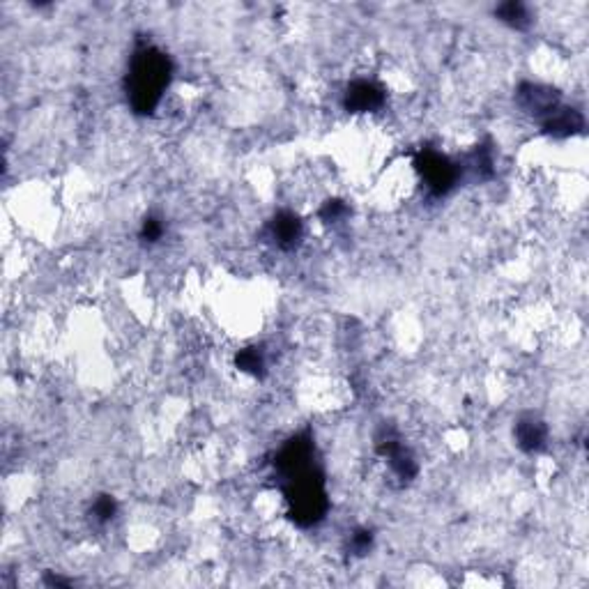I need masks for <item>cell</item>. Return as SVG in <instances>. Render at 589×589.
Wrapping results in <instances>:
<instances>
[{
  "instance_id": "obj_1",
  "label": "cell",
  "mask_w": 589,
  "mask_h": 589,
  "mask_svg": "<svg viewBox=\"0 0 589 589\" xmlns=\"http://www.w3.org/2000/svg\"><path fill=\"white\" fill-rule=\"evenodd\" d=\"M173 67L171 60L157 46L141 45L129 60L125 90H127L129 107L138 116H150L159 107L166 88L171 86Z\"/></svg>"
},
{
  "instance_id": "obj_2",
  "label": "cell",
  "mask_w": 589,
  "mask_h": 589,
  "mask_svg": "<svg viewBox=\"0 0 589 589\" xmlns=\"http://www.w3.org/2000/svg\"><path fill=\"white\" fill-rule=\"evenodd\" d=\"M281 479L283 493H286V500L290 504V512H288L290 521L298 523L300 527L318 525L330 507L320 470L313 462H309L304 468L283 474Z\"/></svg>"
},
{
  "instance_id": "obj_3",
  "label": "cell",
  "mask_w": 589,
  "mask_h": 589,
  "mask_svg": "<svg viewBox=\"0 0 589 589\" xmlns=\"http://www.w3.org/2000/svg\"><path fill=\"white\" fill-rule=\"evenodd\" d=\"M414 168L421 176V182L429 189V194L435 196V198L447 196L456 187L458 178H461V168L449 157L440 155L435 150L419 152L417 159H414Z\"/></svg>"
},
{
  "instance_id": "obj_4",
  "label": "cell",
  "mask_w": 589,
  "mask_h": 589,
  "mask_svg": "<svg viewBox=\"0 0 589 589\" xmlns=\"http://www.w3.org/2000/svg\"><path fill=\"white\" fill-rule=\"evenodd\" d=\"M378 452L382 458H387L391 472L399 479L410 482V479L417 477V461L410 453V449L401 442L399 435L385 433L382 438H378Z\"/></svg>"
},
{
  "instance_id": "obj_5",
  "label": "cell",
  "mask_w": 589,
  "mask_h": 589,
  "mask_svg": "<svg viewBox=\"0 0 589 589\" xmlns=\"http://www.w3.org/2000/svg\"><path fill=\"white\" fill-rule=\"evenodd\" d=\"M385 104V90L373 81H352L343 97V107L350 113H369L378 111Z\"/></svg>"
},
{
  "instance_id": "obj_6",
  "label": "cell",
  "mask_w": 589,
  "mask_h": 589,
  "mask_svg": "<svg viewBox=\"0 0 589 589\" xmlns=\"http://www.w3.org/2000/svg\"><path fill=\"white\" fill-rule=\"evenodd\" d=\"M518 104L525 108L527 113L545 117L551 111L560 107V95L557 90L548 88V86H539V83H523L518 88Z\"/></svg>"
},
{
  "instance_id": "obj_7",
  "label": "cell",
  "mask_w": 589,
  "mask_h": 589,
  "mask_svg": "<svg viewBox=\"0 0 589 589\" xmlns=\"http://www.w3.org/2000/svg\"><path fill=\"white\" fill-rule=\"evenodd\" d=\"M302 221H300L298 215H292V212H279V215L269 221V238H272V242L277 244L279 249H283V251H292V249L298 247V244L302 242Z\"/></svg>"
},
{
  "instance_id": "obj_8",
  "label": "cell",
  "mask_w": 589,
  "mask_h": 589,
  "mask_svg": "<svg viewBox=\"0 0 589 589\" xmlns=\"http://www.w3.org/2000/svg\"><path fill=\"white\" fill-rule=\"evenodd\" d=\"M584 117L571 107H557L543 117V132L553 138H569L583 132Z\"/></svg>"
},
{
  "instance_id": "obj_9",
  "label": "cell",
  "mask_w": 589,
  "mask_h": 589,
  "mask_svg": "<svg viewBox=\"0 0 589 589\" xmlns=\"http://www.w3.org/2000/svg\"><path fill=\"white\" fill-rule=\"evenodd\" d=\"M513 435H516V442L523 452L534 453L541 452L545 447V440H548V429L541 419L536 417H523L521 421L513 429Z\"/></svg>"
},
{
  "instance_id": "obj_10",
  "label": "cell",
  "mask_w": 589,
  "mask_h": 589,
  "mask_svg": "<svg viewBox=\"0 0 589 589\" xmlns=\"http://www.w3.org/2000/svg\"><path fill=\"white\" fill-rule=\"evenodd\" d=\"M495 16L500 21H504L512 28H527L530 25V10L527 5L518 3V0H509V3H502V5L495 7Z\"/></svg>"
},
{
  "instance_id": "obj_11",
  "label": "cell",
  "mask_w": 589,
  "mask_h": 589,
  "mask_svg": "<svg viewBox=\"0 0 589 589\" xmlns=\"http://www.w3.org/2000/svg\"><path fill=\"white\" fill-rule=\"evenodd\" d=\"M238 369L251 375L265 373V355L260 348H247V350L238 352Z\"/></svg>"
},
{
  "instance_id": "obj_12",
  "label": "cell",
  "mask_w": 589,
  "mask_h": 589,
  "mask_svg": "<svg viewBox=\"0 0 589 589\" xmlns=\"http://www.w3.org/2000/svg\"><path fill=\"white\" fill-rule=\"evenodd\" d=\"M117 512V504L111 495H99L93 504V518L99 523V525H107V523L113 521Z\"/></svg>"
},
{
  "instance_id": "obj_13",
  "label": "cell",
  "mask_w": 589,
  "mask_h": 589,
  "mask_svg": "<svg viewBox=\"0 0 589 589\" xmlns=\"http://www.w3.org/2000/svg\"><path fill=\"white\" fill-rule=\"evenodd\" d=\"M346 215H348V205L343 203V200H327L320 209V219L327 221V224L341 221Z\"/></svg>"
},
{
  "instance_id": "obj_14",
  "label": "cell",
  "mask_w": 589,
  "mask_h": 589,
  "mask_svg": "<svg viewBox=\"0 0 589 589\" xmlns=\"http://www.w3.org/2000/svg\"><path fill=\"white\" fill-rule=\"evenodd\" d=\"M161 235H164V224H161L159 219H155V217H147L146 221H143V228H141V239H146V242H159Z\"/></svg>"
},
{
  "instance_id": "obj_15",
  "label": "cell",
  "mask_w": 589,
  "mask_h": 589,
  "mask_svg": "<svg viewBox=\"0 0 589 589\" xmlns=\"http://www.w3.org/2000/svg\"><path fill=\"white\" fill-rule=\"evenodd\" d=\"M371 545H373V534L369 530H357L352 534V551L357 555H366L371 551Z\"/></svg>"
}]
</instances>
